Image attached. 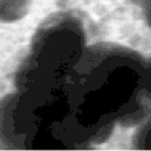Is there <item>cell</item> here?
Returning a JSON list of instances; mask_svg holds the SVG:
<instances>
[{
	"instance_id": "6",
	"label": "cell",
	"mask_w": 151,
	"mask_h": 151,
	"mask_svg": "<svg viewBox=\"0 0 151 151\" xmlns=\"http://www.w3.org/2000/svg\"><path fill=\"white\" fill-rule=\"evenodd\" d=\"M145 13L148 22L151 26V0H147L145 3Z\"/></svg>"
},
{
	"instance_id": "3",
	"label": "cell",
	"mask_w": 151,
	"mask_h": 151,
	"mask_svg": "<svg viewBox=\"0 0 151 151\" xmlns=\"http://www.w3.org/2000/svg\"><path fill=\"white\" fill-rule=\"evenodd\" d=\"M29 0H0V22L19 21L29 9Z\"/></svg>"
},
{
	"instance_id": "2",
	"label": "cell",
	"mask_w": 151,
	"mask_h": 151,
	"mask_svg": "<svg viewBox=\"0 0 151 151\" xmlns=\"http://www.w3.org/2000/svg\"><path fill=\"white\" fill-rule=\"evenodd\" d=\"M82 29L70 19H60L43 28L35 39L29 60L17 75L16 86L44 92L63 89L83 55Z\"/></svg>"
},
{
	"instance_id": "1",
	"label": "cell",
	"mask_w": 151,
	"mask_h": 151,
	"mask_svg": "<svg viewBox=\"0 0 151 151\" xmlns=\"http://www.w3.org/2000/svg\"><path fill=\"white\" fill-rule=\"evenodd\" d=\"M146 71L141 59L123 50L105 48L83 54L66 85L79 128L90 131L124 116L131 108L135 111L148 109Z\"/></svg>"
},
{
	"instance_id": "5",
	"label": "cell",
	"mask_w": 151,
	"mask_h": 151,
	"mask_svg": "<svg viewBox=\"0 0 151 151\" xmlns=\"http://www.w3.org/2000/svg\"><path fill=\"white\" fill-rule=\"evenodd\" d=\"M146 84L148 94L151 97V61L147 65V71H146Z\"/></svg>"
},
{
	"instance_id": "4",
	"label": "cell",
	"mask_w": 151,
	"mask_h": 151,
	"mask_svg": "<svg viewBox=\"0 0 151 151\" xmlns=\"http://www.w3.org/2000/svg\"><path fill=\"white\" fill-rule=\"evenodd\" d=\"M137 140L142 148L151 150V117L142 128Z\"/></svg>"
}]
</instances>
